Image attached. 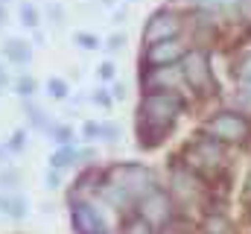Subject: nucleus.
I'll use <instances>...</instances> for the list:
<instances>
[{
  "mask_svg": "<svg viewBox=\"0 0 251 234\" xmlns=\"http://www.w3.org/2000/svg\"><path fill=\"white\" fill-rule=\"evenodd\" d=\"M204 132L210 135V138H216V141H225V144H237V141H246L251 132L249 120L243 115H231V112H222V115H216L207 126H204Z\"/></svg>",
  "mask_w": 251,
  "mask_h": 234,
  "instance_id": "3",
  "label": "nucleus"
},
{
  "mask_svg": "<svg viewBox=\"0 0 251 234\" xmlns=\"http://www.w3.org/2000/svg\"><path fill=\"white\" fill-rule=\"evenodd\" d=\"M47 94H50L53 100H64V97H67V85H64L62 79H50V82H47Z\"/></svg>",
  "mask_w": 251,
  "mask_h": 234,
  "instance_id": "18",
  "label": "nucleus"
},
{
  "mask_svg": "<svg viewBox=\"0 0 251 234\" xmlns=\"http://www.w3.org/2000/svg\"><path fill=\"white\" fill-rule=\"evenodd\" d=\"M100 129H102V126H97V123H85L82 132H85V138H100Z\"/></svg>",
  "mask_w": 251,
  "mask_h": 234,
  "instance_id": "26",
  "label": "nucleus"
},
{
  "mask_svg": "<svg viewBox=\"0 0 251 234\" xmlns=\"http://www.w3.org/2000/svg\"><path fill=\"white\" fill-rule=\"evenodd\" d=\"M204 229H207V234H228V223L222 217H210L204 223Z\"/></svg>",
  "mask_w": 251,
  "mask_h": 234,
  "instance_id": "19",
  "label": "nucleus"
},
{
  "mask_svg": "<svg viewBox=\"0 0 251 234\" xmlns=\"http://www.w3.org/2000/svg\"><path fill=\"white\" fill-rule=\"evenodd\" d=\"M181 73H184V82L193 91H199V94L210 91V61H207V56L201 50H190L184 56Z\"/></svg>",
  "mask_w": 251,
  "mask_h": 234,
  "instance_id": "5",
  "label": "nucleus"
},
{
  "mask_svg": "<svg viewBox=\"0 0 251 234\" xmlns=\"http://www.w3.org/2000/svg\"><path fill=\"white\" fill-rule=\"evenodd\" d=\"M114 97H117V100H123V97H126V88H123V85H117V88H114Z\"/></svg>",
  "mask_w": 251,
  "mask_h": 234,
  "instance_id": "32",
  "label": "nucleus"
},
{
  "mask_svg": "<svg viewBox=\"0 0 251 234\" xmlns=\"http://www.w3.org/2000/svg\"><path fill=\"white\" fill-rule=\"evenodd\" d=\"M100 76H102V79H114V64H111V61H105V64L100 67Z\"/></svg>",
  "mask_w": 251,
  "mask_h": 234,
  "instance_id": "27",
  "label": "nucleus"
},
{
  "mask_svg": "<svg viewBox=\"0 0 251 234\" xmlns=\"http://www.w3.org/2000/svg\"><path fill=\"white\" fill-rule=\"evenodd\" d=\"M70 223L76 234H108V220L97 202L79 199L70 205Z\"/></svg>",
  "mask_w": 251,
  "mask_h": 234,
  "instance_id": "2",
  "label": "nucleus"
},
{
  "mask_svg": "<svg viewBox=\"0 0 251 234\" xmlns=\"http://www.w3.org/2000/svg\"><path fill=\"white\" fill-rule=\"evenodd\" d=\"M184 82V73L178 70V67H164V70H152L149 76H146V88H161V91H173V88H178Z\"/></svg>",
  "mask_w": 251,
  "mask_h": 234,
  "instance_id": "9",
  "label": "nucleus"
},
{
  "mask_svg": "<svg viewBox=\"0 0 251 234\" xmlns=\"http://www.w3.org/2000/svg\"><path fill=\"white\" fill-rule=\"evenodd\" d=\"M15 91H18V97H21V100H32V94L38 91V82H35L32 76H26V73H24V76L15 82Z\"/></svg>",
  "mask_w": 251,
  "mask_h": 234,
  "instance_id": "14",
  "label": "nucleus"
},
{
  "mask_svg": "<svg viewBox=\"0 0 251 234\" xmlns=\"http://www.w3.org/2000/svg\"><path fill=\"white\" fill-rule=\"evenodd\" d=\"M100 135H102L105 141H111V144H114V141L120 138V129H117V126H102V129H100Z\"/></svg>",
  "mask_w": 251,
  "mask_h": 234,
  "instance_id": "23",
  "label": "nucleus"
},
{
  "mask_svg": "<svg viewBox=\"0 0 251 234\" xmlns=\"http://www.w3.org/2000/svg\"><path fill=\"white\" fill-rule=\"evenodd\" d=\"M199 6H207V9H225V6H237L240 0H193Z\"/></svg>",
  "mask_w": 251,
  "mask_h": 234,
  "instance_id": "20",
  "label": "nucleus"
},
{
  "mask_svg": "<svg viewBox=\"0 0 251 234\" xmlns=\"http://www.w3.org/2000/svg\"><path fill=\"white\" fill-rule=\"evenodd\" d=\"M3 56L9 58L12 64H29L32 61V47L26 41H21V38H9L3 44Z\"/></svg>",
  "mask_w": 251,
  "mask_h": 234,
  "instance_id": "11",
  "label": "nucleus"
},
{
  "mask_svg": "<svg viewBox=\"0 0 251 234\" xmlns=\"http://www.w3.org/2000/svg\"><path fill=\"white\" fill-rule=\"evenodd\" d=\"M184 56V44L181 41H176V38H170V41H158V44H152L149 47V64H173V61H178V58Z\"/></svg>",
  "mask_w": 251,
  "mask_h": 234,
  "instance_id": "8",
  "label": "nucleus"
},
{
  "mask_svg": "<svg viewBox=\"0 0 251 234\" xmlns=\"http://www.w3.org/2000/svg\"><path fill=\"white\" fill-rule=\"evenodd\" d=\"M76 44H82L85 50H97V44H100V41H97V35H88V32H79V35H76Z\"/></svg>",
  "mask_w": 251,
  "mask_h": 234,
  "instance_id": "21",
  "label": "nucleus"
},
{
  "mask_svg": "<svg viewBox=\"0 0 251 234\" xmlns=\"http://www.w3.org/2000/svg\"><path fill=\"white\" fill-rule=\"evenodd\" d=\"M21 181H24L21 170H15V167H3V170H0V190H3V193H18Z\"/></svg>",
  "mask_w": 251,
  "mask_h": 234,
  "instance_id": "13",
  "label": "nucleus"
},
{
  "mask_svg": "<svg viewBox=\"0 0 251 234\" xmlns=\"http://www.w3.org/2000/svg\"><path fill=\"white\" fill-rule=\"evenodd\" d=\"M128 234H149V223H146V220H140V223L128 226Z\"/></svg>",
  "mask_w": 251,
  "mask_h": 234,
  "instance_id": "25",
  "label": "nucleus"
},
{
  "mask_svg": "<svg viewBox=\"0 0 251 234\" xmlns=\"http://www.w3.org/2000/svg\"><path fill=\"white\" fill-rule=\"evenodd\" d=\"M178 29H181L178 15H173V12H161V15H155V18L146 24L143 38H146L149 44H158V41H170V38H176Z\"/></svg>",
  "mask_w": 251,
  "mask_h": 234,
  "instance_id": "7",
  "label": "nucleus"
},
{
  "mask_svg": "<svg viewBox=\"0 0 251 234\" xmlns=\"http://www.w3.org/2000/svg\"><path fill=\"white\" fill-rule=\"evenodd\" d=\"M24 149H26V132L18 129V132H12V141L6 144V152H24Z\"/></svg>",
  "mask_w": 251,
  "mask_h": 234,
  "instance_id": "17",
  "label": "nucleus"
},
{
  "mask_svg": "<svg viewBox=\"0 0 251 234\" xmlns=\"http://www.w3.org/2000/svg\"><path fill=\"white\" fill-rule=\"evenodd\" d=\"M38 21H41V18H38V9H35L32 3H21V24L29 27V29H35Z\"/></svg>",
  "mask_w": 251,
  "mask_h": 234,
  "instance_id": "15",
  "label": "nucleus"
},
{
  "mask_svg": "<svg viewBox=\"0 0 251 234\" xmlns=\"http://www.w3.org/2000/svg\"><path fill=\"white\" fill-rule=\"evenodd\" d=\"M6 85H9V70H6V67L0 64V91H3Z\"/></svg>",
  "mask_w": 251,
  "mask_h": 234,
  "instance_id": "30",
  "label": "nucleus"
},
{
  "mask_svg": "<svg viewBox=\"0 0 251 234\" xmlns=\"http://www.w3.org/2000/svg\"><path fill=\"white\" fill-rule=\"evenodd\" d=\"M120 44H123V35H111L108 38V50H120Z\"/></svg>",
  "mask_w": 251,
  "mask_h": 234,
  "instance_id": "29",
  "label": "nucleus"
},
{
  "mask_svg": "<svg viewBox=\"0 0 251 234\" xmlns=\"http://www.w3.org/2000/svg\"><path fill=\"white\" fill-rule=\"evenodd\" d=\"M50 18H53V21H62V9H59V6H50Z\"/></svg>",
  "mask_w": 251,
  "mask_h": 234,
  "instance_id": "31",
  "label": "nucleus"
},
{
  "mask_svg": "<svg viewBox=\"0 0 251 234\" xmlns=\"http://www.w3.org/2000/svg\"><path fill=\"white\" fill-rule=\"evenodd\" d=\"M173 217L170 199L161 190H149L146 196H140V220H146L149 226H167Z\"/></svg>",
  "mask_w": 251,
  "mask_h": 234,
  "instance_id": "6",
  "label": "nucleus"
},
{
  "mask_svg": "<svg viewBox=\"0 0 251 234\" xmlns=\"http://www.w3.org/2000/svg\"><path fill=\"white\" fill-rule=\"evenodd\" d=\"M181 109H184V103H181V97H176L173 91L149 94V97L143 100L140 112H137V132H140V138H143L146 144L161 141V138L173 129V123H176V117L181 115Z\"/></svg>",
  "mask_w": 251,
  "mask_h": 234,
  "instance_id": "1",
  "label": "nucleus"
},
{
  "mask_svg": "<svg viewBox=\"0 0 251 234\" xmlns=\"http://www.w3.org/2000/svg\"><path fill=\"white\" fill-rule=\"evenodd\" d=\"M59 184H62V176H59V170H50V173H47V187H50V190H56Z\"/></svg>",
  "mask_w": 251,
  "mask_h": 234,
  "instance_id": "24",
  "label": "nucleus"
},
{
  "mask_svg": "<svg viewBox=\"0 0 251 234\" xmlns=\"http://www.w3.org/2000/svg\"><path fill=\"white\" fill-rule=\"evenodd\" d=\"M47 135H50V138H53L59 146H67V144L73 141V132H70V126H56V123H53V129H50Z\"/></svg>",
  "mask_w": 251,
  "mask_h": 234,
  "instance_id": "16",
  "label": "nucleus"
},
{
  "mask_svg": "<svg viewBox=\"0 0 251 234\" xmlns=\"http://www.w3.org/2000/svg\"><path fill=\"white\" fill-rule=\"evenodd\" d=\"M111 184L123 187L131 199H140L152 190V173L146 167H137V164H128V167H117L111 173Z\"/></svg>",
  "mask_w": 251,
  "mask_h": 234,
  "instance_id": "4",
  "label": "nucleus"
},
{
  "mask_svg": "<svg viewBox=\"0 0 251 234\" xmlns=\"http://www.w3.org/2000/svg\"><path fill=\"white\" fill-rule=\"evenodd\" d=\"M26 199L21 193H0V211L9 217V220H24L26 217Z\"/></svg>",
  "mask_w": 251,
  "mask_h": 234,
  "instance_id": "10",
  "label": "nucleus"
},
{
  "mask_svg": "<svg viewBox=\"0 0 251 234\" xmlns=\"http://www.w3.org/2000/svg\"><path fill=\"white\" fill-rule=\"evenodd\" d=\"M94 103H100V106H111V97H108L105 91H97V94H94Z\"/></svg>",
  "mask_w": 251,
  "mask_h": 234,
  "instance_id": "28",
  "label": "nucleus"
},
{
  "mask_svg": "<svg viewBox=\"0 0 251 234\" xmlns=\"http://www.w3.org/2000/svg\"><path fill=\"white\" fill-rule=\"evenodd\" d=\"M0 3H12V0H0Z\"/></svg>",
  "mask_w": 251,
  "mask_h": 234,
  "instance_id": "33",
  "label": "nucleus"
},
{
  "mask_svg": "<svg viewBox=\"0 0 251 234\" xmlns=\"http://www.w3.org/2000/svg\"><path fill=\"white\" fill-rule=\"evenodd\" d=\"M237 76H240V82L243 85H251V56L240 64V70H237Z\"/></svg>",
  "mask_w": 251,
  "mask_h": 234,
  "instance_id": "22",
  "label": "nucleus"
},
{
  "mask_svg": "<svg viewBox=\"0 0 251 234\" xmlns=\"http://www.w3.org/2000/svg\"><path fill=\"white\" fill-rule=\"evenodd\" d=\"M76 164V146L67 144V146H59L53 155H50V170H67Z\"/></svg>",
  "mask_w": 251,
  "mask_h": 234,
  "instance_id": "12",
  "label": "nucleus"
}]
</instances>
